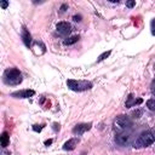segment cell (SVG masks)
Masks as SVG:
<instances>
[{
    "instance_id": "cb8c5ba5",
    "label": "cell",
    "mask_w": 155,
    "mask_h": 155,
    "mask_svg": "<svg viewBox=\"0 0 155 155\" xmlns=\"http://www.w3.org/2000/svg\"><path fill=\"white\" fill-rule=\"evenodd\" d=\"M54 130L55 131H58L59 130V125H58V124H56V122L54 124Z\"/></svg>"
},
{
    "instance_id": "9c48e42d",
    "label": "cell",
    "mask_w": 155,
    "mask_h": 155,
    "mask_svg": "<svg viewBox=\"0 0 155 155\" xmlns=\"http://www.w3.org/2000/svg\"><path fill=\"white\" fill-rule=\"evenodd\" d=\"M78 143H79V141H78L76 138H71V139H69V141H67V142L64 143L63 149H64V150H68V151L74 150V149L76 148V146H78Z\"/></svg>"
},
{
    "instance_id": "277c9868",
    "label": "cell",
    "mask_w": 155,
    "mask_h": 155,
    "mask_svg": "<svg viewBox=\"0 0 155 155\" xmlns=\"http://www.w3.org/2000/svg\"><path fill=\"white\" fill-rule=\"evenodd\" d=\"M155 141V136L153 135L151 132L147 131V132H143L142 135L137 138V141L135 142V148H144V147H148L150 144H153Z\"/></svg>"
},
{
    "instance_id": "ac0fdd59",
    "label": "cell",
    "mask_w": 155,
    "mask_h": 155,
    "mask_svg": "<svg viewBox=\"0 0 155 155\" xmlns=\"http://www.w3.org/2000/svg\"><path fill=\"white\" fill-rule=\"evenodd\" d=\"M151 33L153 35H155V19L151 21Z\"/></svg>"
},
{
    "instance_id": "7402d4cb",
    "label": "cell",
    "mask_w": 155,
    "mask_h": 155,
    "mask_svg": "<svg viewBox=\"0 0 155 155\" xmlns=\"http://www.w3.org/2000/svg\"><path fill=\"white\" fill-rule=\"evenodd\" d=\"M7 5H9V1H1V7L3 9H6Z\"/></svg>"
},
{
    "instance_id": "ffe728a7",
    "label": "cell",
    "mask_w": 155,
    "mask_h": 155,
    "mask_svg": "<svg viewBox=\"0 0 155 155\" xmlns=\"http://www.w3.org/2000/svg\"><path fill=\"white\" fill-rule=\"evenodd\" d=\"M66 9H67V5L66 4H63L61 6V14H63V12H66Z\"/></svg>"
},
{
    "instance_id": "2e32d148",
    "label": "cell",
    "mask_w": 155,
    "mask_h": 155,
    "mask_svg": "<svg viewBox=\"0 0 155 155\" xmlns=\"http://www.w3.org/2000/svg\"><path fill=\"white\" fill-rule=\"evenodd\" d=\"M135 5H136V1H135V0H130V1L126 3V6H127V7H133Z\"/></svg>"
},
{
    "instance_id": "5b68a950",
    "label": "cell",
    "mask_w": 155,
    "mask_h": 155,
    "mask_svg": "<svg viewBox=\"0 0 155 155\" xmlns=\"http://www.w3.org/2000/svg\"><path fill=\"white\" fill-rule=\"evenodd\" d=\"M115 142L119 144V146H130L132 143V135L129 132L119 133L115 138Z\"/></svg>"
},
{
    "instance_id": "3957f363",
    "label": "cell",
    "mask_w": 155,
    "mask_h": 155,
    "mask_svg": "<svg viewBox=\"0 0 155 155\" xmlns=\"http://www.w3.org/2000/svg\"><path fill=\"white\" fill-rule=\"evenodd\" d=\"M67 85L70 90L76 91V92H81V91H86L90 90L92 87V82L87 81V80H73L69 79L67 81Z\"/></svg>"
},
{
    "instance_id": "d6986e66",
    "label": "cell",
    "mask_w": 155,
    "mask_h": 155,
    "mask_svg": "<svg viewBox=\"0 0 155 155\" xmlns=\"http://www.w3.org/2000/svg\"><path fill=\"white\" fill-rule=\"evenodd\" d=\"M33 130H34L35 132H40L41 130H43V127H41V126H38V125H34V126H33Z\"/></svg>"
},
{
    "instance_id": "ba28073f",
    "label": "cell",
    "mask_w": 155,
    "mask_h": 155,
    "mask_svg": "<svg viewBox=\"0 0 155 155\" xmlns=\"http://www.w3.org/2000/svg\"><path fill=\"white\" fill-rule=\"evenodd\" d=\"M56 29H57L58 34H61V35H68L70 33V29L71 28H70V24L67 23V22H59L57 24Z\"/></svg>"
},
{
    "instance_id": "9a60e30c",
    "label": "cell",
    "mask_w": 155,
    "mask_h": 155,
    "mask_svg": "<svg viewBox=\"0 0 155 155\" xmlns=\"http://www.w3.org/2000/svg\"><path fill=\"white\" fill-rule=\"evenodd\" d=\"M111 54V51L109 50V51H106V52H103L99 57H98V59H97V62H101V61H103V59H106L107 57H109V55Z\"/></svg>"
},
{
    "instance_id": "7a4b0ae2",
    "label": "cell",
    "mask_w": 155,
    "mask_h": 155,
    "mask_svg": "<svg viewBox=\"0 0 155 155\" xmlns=\"http://www.w3.org/2000/svg\"><path fill=\"white\" fill-rule=\"evenodd\" d=\"M131 126H132V121L126 115H119L114 120V130L118 133L126 132L129 129H131Z\"/></svg>"
},
{
    "instance_id": "7c38bea8",
    "label": "cell",
    "mask_w": 155,
    "mask_h": 155,
    "mask_svg": "<svg viewBox=\"0 0 155 155\" xmlns=\"http://www.w3.org/2000/svg\"><path fill=\"white\" fill-rule=\"evenodd\" d=\"M9 142H10V136H9V133L7 132H4L3 135H1V146L4 148H6L9 146Z\"/></svg>"
},
{
    "instance_id": "30bf717a",
    "label": "cell",
    "mask_w": 155,
    "mask_h": 155,
    "mask_svg": "<svg viewBox=\"0 0 155 155\" xmlns=\"http://www.w3.org/2000/svg\"><path fill=\"white\" fill-rule=\"evenodd\" d=\"M22 39H23L24 45H26L27 47H29V46H30V44H32V35L29 34L28 29H27L26 27H24V28H23V30H22Z\"/></svg>"
},
{
    "instance_id": "4fadbf2b",
    "label": "cell",
    "mask_w": 155,
    "mask_h": 155,
    "mask_svg": "<svg viewBox=\"0 0 155 155\" xmlns=\"http://www.w3.org/2000/svg\"><path fill=\"white\" fill-rule=\"evenodd\" d=\"M80 38H79V35H74V36H70V38H68V39H66L64 40V45H73V44H75L76 41L79 40Z\"/></svg>"
},
{
    "instance_id": "e0dca14e",
    "label": "cell",
    "mask_w": 155,
    "mask_h": 155,
    "mask_svg": "<svg viewBox=\"0 0 155 155\" xmlns=\"http://www.w3.org/2000/svg\"><path fill=\"white\" fill-rule=\"evenodd\" d=\"M150 89H151V94L155 96V80H153V82H151V86H150Z\"/></svg>"
},
{
    "instance_id": "5bb4252c",
    "label": "cell",
    "mask_w": 155,
    "mask_h": 155,
    "mask_svg": "<svg viewBox=\"0 0 155 155\" xmlns=\"http://www.w3.org/2000/svg\"><path fill=\"white\" fill-rule=\"evenodd\" d=\"M147 107L149 110L155 111V99H148L147 101Z\"/></svg>"
},
{
    "instance_id": "8fae6325",
    "label": "cell",
    "mask_w": 155,
    "mask_h": 155,
    "mask_svg": "<svg viewBox=\"0 0 155 155\" xmlns=\"http://www.w3.org/2000/svg\"><path fill=\"white\" fill-rule=\"evenodd\" d=\"M139 103H142L141 98L136 101V98L133 97V95H130L127 97V101H126V104L125 106H126V108H130V107H133V106H136V104H139Z\"/></svg>"
},
{
    "instance_id": "d4e9b609",
    "label": "cell",
    "mask_w": 155,
    "mask_h": 155,
    "mask_svg": "<svg viewBox=\"0 0 155 155\" xmlns=\"http://www.w3.org/2000/svg\"><path fill=\"white\" fill-rule=\"evenodd\" d=\"M1 155H7V153H5V151H4V153H3Z\"/></svg>"
},
{
    "instance_id": "6da1fadb",
    "label": "cell",
    "mask_w": 155,
    "mask_h": 155,
    "mask_svg": "<svg viewBox=\"0 0 155 155\" xmlns=\"http://www.w3.org/2000/svg\"><path fill=\"white\" fill-rule=\"evenodd\" d=\"M4 81H5V84L11 85V86L19 85L22 82V74L16 68H9L4 73Z\"/></svg>"
},
{
    "instance_id": "8992f818",
    "label": "cell",
    "mask_w": 155,
    "mask_h": 155,
    "mask_svg": "<svg viewBox=\"0 0 155 155\" xmlns=\"http://www.w3.org/2000/svg\"><path fill=\"white\" fill-rule=\"evenodd\" d=\"M35 95V91L34 90H21L17 92H12L11 96L15 98H29Z\"/></svg>"
},
{
    "instance_id": "44dd1931",
    "label": "cell",
    "mask_w": 155,
    "mask_h": 155,
    "mask_svg": "<svg viewBox=\"0 0 155 155\" xmlns=\"http://www.w3.org/2000/svg\"><path fill=\"white\" fill-rule=\"evenodd\" d=\"M73 19L75 21V22H80V21H81V16H74Z\"/></svg>"
},
{
    "instance_id": "52a82bcc",
    "label": "cell",
    "mask_w": 155,
    "mask_h": 155,
    "mask_svg": "<svg viewBox=\"0 0 155 155\" xmlns=\"http://www.w3.org/2000/svg\"><path fill=\"white\" fill-rule=\"evenodd\" d=\"M91 127H92L91 122H89V124H79V125H76L73 129V133H74V135L80 136V135H82V133H85L86 131L91 130Z\"/></svg>"
},
{
    "instance_id": "603a6c76",
    "label": "cell",
    "mask_w": 155,
    "mask_h": 155,
    "mask_svg": "<svg viewBox=\"0 0 155 155\" xmlns=\"http://www.w3.org/2000/svg\"><path fill=\"white\" fill-rule=\"evenodd\" d=\"M52 142H54L52 139H47V141L45 142V146H47V147H49V146H51V144H52Z\"/></svg>"
}]
</instances>
